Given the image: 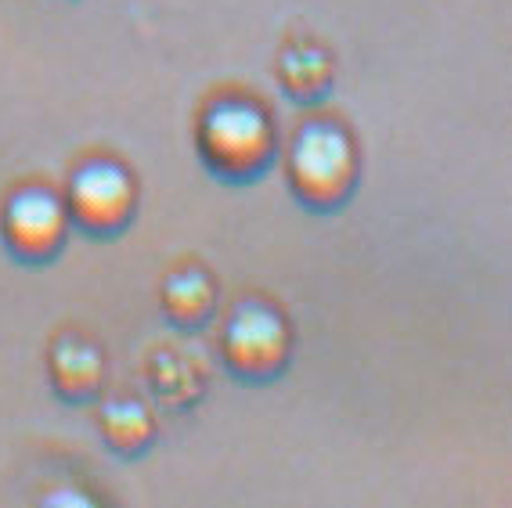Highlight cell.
Masks as SVG:
<instances>
[{
    "mask_svg": "<svg viewBox=\"0 0 512 508\" xmlns=\"http://www.w3.org/2000/svg\"><path fill=\"white\" fill-rule=\"evenodd\" d=\"M195 152L217 181L253 184L278 159L275 119L260 101L217 98L195 119Z\"/></svg>",
    "mask_w": 512,
    "mask_h": 508,
    "instance_id": "6da1fadb",
    "label": "cell"
},
{
    "mask_svg": "<svg viewBox=\"0 0 512 508\" xmlns=\"http://www.w3.org/2000/svg\"><path fill=\"white\" fill-rule=\"evenodd\" d=\"M285 181L311 213H336L354 199L361 155L350 130L336 119H307L285 152Z\"/></svg>",
    "mask_w": 512,
    "mask_h": 508,
    "instance_id": "7a4b0ae2",
    "label": "cell"
},
{
    "mask_svg": "<svg viewBox=\"0 0 512 508\" xmlns=\"http://www.w3.org/2000/svg\"><path fill=\"white\" fill-rule=\"evenodd\" d=\"M293 357V328L278 307L264 300H242L231 307L220 328V361L246 386L275 382Z\"/></svg>",
    "mask_w": 512,
    "mask_h": 508,
    "instance_id": "3957f363",
    "label": "cell"
},
{
    "mask_svg": "<svg viewBox=\"0 0 512 508\" xmlns=\"http://www.w3.org/2000/svg\"><path fill=\"white\" fill-rule=\"evenodd\" d=\"M69 224L91 238H116L134 224L138 213V181L116 159H83L69 173L65 188Z\"/></svg>",
    "mask_w": 512,
    "mask_h": 508,
    "instance_id": "277c9868",
    "label": "cell"
},
{
    "mask_svg": "<svg viewBox=\"0 0 512 508\" xmlns=\"http://www.w3.org/2000/svg\"><path fill=\"white\" fill-rule=\"evenodd\" d=\"M69 209L58 191L26 184V188L11 191L4 209H0V238L11 260L29 267L51 264L69 242Z\"/></svg>",
    "mask_w": 512,
    "mask_h": 508,
    "instance_id": "5b68a950",
    "label": "cell"
},
{
    "mask_svg": "<svg viewBox=\"0 0 512 508\" xmlns=\"http://www.w3.org/2000/svg\"><path fill=\"white\" fill-rule=\"evenodd\" d=\"M47 379H51L58 400L87 404L105 390V354L91 339L62 336L47 354Z\"/></svg>",
    "mask_w": 512,
    "mask_h": 508,
    "instance_id": "8992f818",
    "label": "cell"
},
{
    "mask_svg": "<svg viewBox=\"0 0 512 508\" xmlns=\"http://www.w3.org/2000/svg\"><path fill=\"white\" fill-rule=\"evenodd\" d=\"M159 307H163V318L174 328L199 332L217 314V285H213V278L202 267H177V271H170L163 278Z\"/></svg>",
    "mask_w": 512,
    "mask_h": 508,
    "instance_id": "52a82bcc",
    "label": "cell"
},
{
    "mask_svg": "<svg viewBox=\"0 0 512 508\" xmlns=\"http://www.w3.org/2000/svg\"><path fill=\"white\" fill-rule=\"evenodd\" d=\"M98 433L119 458H138L156 444V415L138 397H112L98 411Z\"/></svg>",
    "mask_w": 512,
    "mask_h": 508,
    "instance_id": "ba28073f",
    "label": "cell"
},
{
    "mask_svg": "<svg viewBox=\"0 0 512 508\" xmlns=\"http://www.w3.org/2000/svg\"><path fill=\"white\" fill-rule=\"evenodd\" d=\"M332 58L314 44H293L278 55V83L300 105H314L332 91Z\"/></svg>",
    "mask_w": 512,
    "mask_h": 508,
    "instance_id": "9c48e42d",
    "label": "cell"
}]
</instances>
